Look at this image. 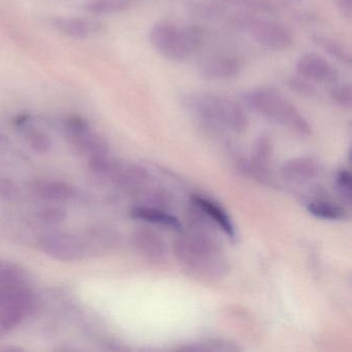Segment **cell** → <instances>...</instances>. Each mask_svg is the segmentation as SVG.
Wrapping results in <instances>:
<instances>
[{"label": "cell", "instance_id": "obj_30", "mask_svg": "<svg viewBox=\"0 0 352 352\" xmlns=\"http://www.w3.org/2000/svg\"><path fill=\"white\" fill-rule=\"evenodd\" d=\"M338 7L346 18L351 17L352 0H337Z\"/></svg>", "mask_w": 352, "mask_h": 352}, {"label": "cell", "instance_id": "obj_3", "mask_svg": "<svg viewBox=\"0 0 352 352\" xmlns=\"http://www.w3.org/2000/svg\"><path fill=\"white\" fill-rule=\"evenodd\" d=\"M243 100L253 112L281 125L298 137H308L312 133L308 120L292 102L274 88H254L246 92Z\"/></svg>", "mask_w": 352, "mask_h": 352}, {"label": "cell", "instance_id": "obj_12", "mask_svg": "<svg viewBox=\"0 0 352 352\" xmlns=\"http://www.w3.org/2000/svg\"><path fill=\"white\" fill-rule=\"evenodd\" d=\"M318 164L310 157L292 158L281 166L282 178L292 184H304L318 176Z\"/></svg>", "mask_w": 352, "mask_h": 352}, {"label": "cell", "instance_id": "obj_29", "mask_svg": "<svg viewBox=\"0 0 352 352\" xmlns=\"http://www.w3.org/2000/svg\"><path fill=\"white\" fill-rule=\"evenodd\" d=\"M288 85L300 96H306V98H313L316 96L317 91L314 86L312 85V82L308 81L300 76L298 78H292L288 81Z\"/></svg>", "mask_w": 352, "mask_h": 352}, {"label": "cell", "instance_id": "obj_15", "mask_svg": "<svg viewBox=\"0 0 352 352\" xmlns=\"http://www.w3.org/2000/svg\"><path fill=\"white\" fill-rule=\"evenodd\" d=\"M32 190L36 197L50 203H63L74 197L73 187L58 181H36Z\"/></svg>", "mask_w": 352, "mask_h": 352}, {"label": "cell", "instance_id": "obj_24", "mask_svg": "<svg viewBox=\"0 0 352 352\" xmlns=\"http://www.w3.org/2000/svg\"><path fill=\"white\" fill-rule=\"evenodd\" d=\"M91 239L96 243V246L110 249L118 244L119 236L109 228H98L92 232Z\"/></svg>", "mask_w": 352, "mask_h": 352}, {"label": "cell", "instance_id": "obj_18", "mask_svg": "<svg viewBox=\"0 0 352 352\" xmlns=\"http://www.w3.org/2000/svg\"><path fill=\"white\" fill-rule=\"evenodd\" d=\"M312 40L321 50L324 51L327 54L337 59L340 63H345V65H350L351 63V54L349 51L338 41L333 40L329 36H321V34H315Z\"/></svg>", "mask_w": 352, "mask_h": 352}, {"label": "cell", "instance_id": "obj_7", "mask_svg": "<svg viewBox=\"0 0 352 352\" xmlns=\"http://www.w3.org/2000/svg\"><path fill=\"white\" fill-rule=\"evenodd\" d=\"M65 135L72 147L79 154L94 157L108 154L109 144L104 138L90 129L85 119L69 117L65 123Z\"/></svg>", "mask_w": 352, "mask_h": 352}, {"label": "cell", "instance_id": "obj_5", "mask_svg": "<svg viewBox=\"0 0 352 352\" xmlns=\"http://www.w3.org/2000/svg\"><path fill=\"white\" fill-rule=\"evenodd\" d=\"M230 24L236 30L247 32L255 42L271 50L285 51L294 45L292 30L280 22L252 15H239L232 18Z\"/></svg>", "mask_w": 352, "mask_h": 352}, {"label": "cell", "instance_id": "obj_10", "mask_svg": "<svg viewBox=\"0 0 352 352\" xmlns=\"http://www.w3.org/2000/svg\"><path fill=\"white\" fill-rule=\"evenodd\" d=\"M242 65L238 59L228 55H218L207 59L199 67V73L208 81H226L240 74Z\"/></svg>", "mask_w": 352, "mask_h": 352}, {"label": "cell", "instance_id": "obj_22", "mask_svg": "<svg viewBox=\"0 0 352 352\" xmlns=\"http://www.w3.org/2000/svg\"><path fill=\"white\" fill-rule=\"evenodd\" d=\"M223 3L240 8L249 11L261 12V13H274L276 11L275 3L272 0H217Z\"/></svg>", "mask_w": 352, "mask_h": 352}, {"label": "cell", "instance_id": "obj_16", "mask_svg": "<svg viewBox=\"0 0 352 352\" xmlns=\"http://www.w3.org/2000/svg\"><path fill=\"white\" fill-rule=\"evenodd\" d=\"M131 214V217L135 219L166 226V228H173L175 230H182V224H181L180 220L173 214L164 211L162 208L139 206V207L133 208Z\"/></svg>", "mask_w": 352, "mask_h": 352}, {"label": "cell", "instance_id": "obj_14", "mask_svg": "<svg viewBox=\"0 0 352 352\" xmlns=\"http://www.w3.org/2000/svg\"><path fill=\"white\" fill-rule=\"evenodd\" d=\"M192 204L195 207L199 208L211 221L218 226V228H221L226 236L230 238L236 236V230L232 219L221 206L207 197H195V195L192 197Z\"/></svg>", "mask_w": 352, "mask_h": 352}, {"label": "cell", "instance_id": "obj_13", "mask_svg": "<svg viewBox=\"0 0 352 352\" xmlns=\"http://www.w3.org/2000/svg\"><path fill=\"white\" fill-rule=\"evenodd\" d=\"M53 25L65 36L74 38H87L98 34L102 25L94 20L83 18H56Z\"/></svg>", "mask_w": 352, "mask_h": 352}, {"label": "cell", "instance_id": "obj_23", "mask_svg": "<svg viewBox=\"0 0 352 352\" xmlns=\"http://www.w3.org/2000/svg\"><path fill=\"white\" fill-rule=\"evenodd\" d=\"M25 137L30 147L38 153L47 154L52 150V141L49 135L43 131L38 129H28Z\"/></svg>", "mask_w": 352, "mask_h": 352}, {"label": "cell", "instance_id": "obj_25", "mask_svg": "<svg viewBox=\"0 0 352 352\" xmlns=\"http://www.w3.org/2000/svg\"><path fill=\"white\" fill-rule=\"evenodd\" d=\"M331 98L336 104L344 109H351L352 88L350 84H341L331 90Z\"/></svg>", "mask_w": 352, "mask_h": 352}, {"label": "cell", "instance_id": "obj_9", "mask_svg": "<svg viewBox=\"0 0 352 352\" xmlns=\"http://www.w3.org/2000/svg\"><path fill=\"white\" fill-rule=\"evenodd\" d=\"M296 72L300 77L315 83H333L338 73L325 57L317 53H306L296 63Z\"/></svg>", "mask_w": 352, "mask_h": 352}, {"label": "cell", "instance_id": "obj_21", "mask_svg": "<svg viewBox=\"0 0 352 352\" xmlns=\"http://www.w3.org/2000/svg\"><path fill=\"white\" fill-rule=\"evenodd\" d=\"M26 283L25 274L18 265L0 263V288L12 287Z\"/></svg>", "mask_w": 352, "mask_h": 352}, {"label": "cell", "instance_id": "obj_27", "mask_svg": "<svg viewBox=\"0 0 352 352\" xmlns=\"http://www.w3.org/2000/svg\"><path fill=\"white\" fill-rule=\"evenodd\" d=\"M67 213L61 208L50 207L38 213V219L46 226H57L65 221Z\"/></svg>", "mask_w": 352, "mask_h": 352}, {"label": "cell", "instance_id": "obj_28", "mask_svg": "<svg viewBox=\"0 0 352 352\" xmlns=\"http://www.w3.org/2000/svg\"><path fill=\"white\" fill-rule=\"evenodd\" d=\"M336 184H337L340 195L348 204L351 203L352 179L350 173L346 170H340L337 174V178H336Z\"/></svg>", "mask_w": 352, "mask_h": 352}, {"label": "cell", "instance_id": "obj_1", "mask_svg": "<svg viewBox=\"0 0 352 352\" xmlns=\"http://www.w3.org/2000/svg\"><path fill=\"white\" fill-rule=\"evenodd\" d=\"M180 104L212 133L230 131L240 135L248 126V118L241 104L223 94L192 92L182 96Z\"/></svg>", "mask_w": 352, "mask_h": 352}, {"label": "cell", "instance_id": "obj_20", "mask_svg": "<svg viewBox=\"0 0 352 352\" xmlns=\"http://www.w3.org/2000/svg\"><path fill=\"white\" fill-rule=\"evenodd\" d=\"M129 7L125 0H92L85 6L86 11L96 15L120 13Z\"/></svg>", "mask_w": 352, "mask_h": 352}, {"label": "cell", "instance_id": "obj_26", "mask_svg": "<svg viewBox=\"0 0 352 352\" xmlns=\"http://www.w3.org/2000/svg\"><path fill=\"white\" fill-rule=\"evenodd\" d=\"M21 197L19 186L11 179L0 177V199L7 201H17Z\"/></svg>", "mask_w": 352, "mask_h": 352}, {"label": "cell", "instance_id": "obj_6", "mask_svg": "<svg viewBox=\"0 0 352 352\" xmlns=\"http://www.w3.org/2000/svg\"><path fill=\"white\" fill-rule=\"evenodd\" d=\"M38 298L28 284L0 288V337L21 324L38 308Z\"/></svg>", "mask_w": 352, "mask_h": 352}, {"label": "cell", "instance_id": "obj_2", "mask_svg": "<svg viewBox=\"0 0 352 352\" xmlns=\"http://www.w3.org/2000/svg\"><path fill=\"white\" fill-rule=\"evenodd\" d=\"M179 263L190 275L204 279H219L228 272V263L209 234L193 230L174 243Z\"/></svg>", "mask_w": 352, "mask_h": 352}, {"label": "cell", "instance_id": "obj_31", "mask_svg": "<svg viewBox=\"0 0 352 352\" xmlns=\"http://www.w3.org/2000/svg\"><path fill=\"white\" fill-rule=\"evenodd\" d=\"M1 139H3V138H1V135H0V143H1Z\"/></svg>", "mask_w": 352, "mask_h": 352}, {"label": "cell", "instance_id": "obj_11", "mask_svg": "<svg viewBox=\"0 0 352 352\" xmlns=\"http://www.w3.org/2000/svg\"><path fill=\"white\" fill-rule=\"evenodd\" d=\"M135 250L152 261H162L166 257V246L164 241L153 230L148 228L137 230L131 236Z\"/></svg>", "mask_w": 352, "mask_h": 352}, {"label": "cell", "instance_id": "obj_19", "mask_svg": "<svg viewBox=\"0 0 352 352\" xmlns=\"http://www.w3.org/2000/svg\"><path fill=\"white\" fill-rule=\"evenodd\" d=\"M307 209H308L309 213L319 219L336 221V220H342L346 218L345 210L331 201H324V199L311 201Z\"/></svg>", "mask_w": 352, "mask_h": 352}, {"label": "cell", "instance_id": "obj_17", "mask_svg": "<svg viewBox=\"0 0 352 352\" xmlns=\"http://www.w3.org/2000/svg\"><path fill=\"white\" fill-rule=\"evenodd\" d=\"M273 155V144L267 135H261L254 144L253 150V157L251 160V168L252 172L263 180L267 179L269 172V164Z\"/></svg>", "mask_w": 352, "mask_h": 352}, {"label": "cell", "instance_id": "obj_4", "mask_svg": "<svg viewBox=\"0 0 352 352\" xmlns=\"http://www.w3.org/2000/svg\"><path fill=\"white\" fill-rule=\"evenodd\" d=\"M149 38L162 56L181 61L192 56L203 46L204 30L199 26L181 28L172 22H158L152 26Z\"/></svg>", "mask_w": 352, "mask_h": 352}, {"label": "cell", "instance_id": "obj_8", "mask_svg": "<svg viewBox=\"0 0 352 352\" xmlns=\"http://www.w3.org/2000/svg\"><path fill=\"white\" fill-rule=\"evenodd\" d=\"M40 246L47 255L60 261H81L87 252L83 241L65 232H53L42 236Z\"/></svg>", "mask_w": 352, "mask_h": 352}]
</instances>
